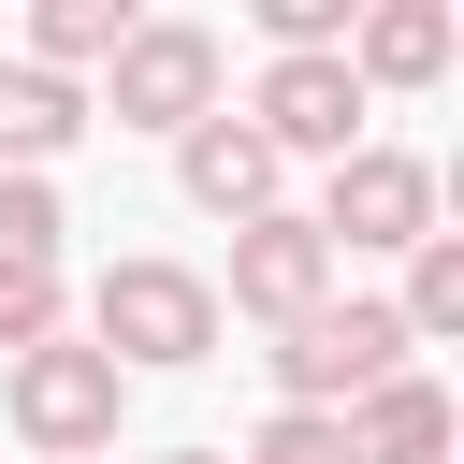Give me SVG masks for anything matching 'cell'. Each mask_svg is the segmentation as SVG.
<instances>
[{"label": "cell", "instance_id": "1", "mask_svg": "<svg viewBox=\"0 0 464 464\" xmlns=\"http://www.w3.org/2000/svg\"><path fill=\"white\" fill-rule=\"evenodd\" d=\"M72 319H87V348L116 362V377H188V362H218V290H203V261H160V246H130V261H102L87 290H72Z\"/></svg>", "mask_w": 464, "mask_h": 464}, {"label": "cell", "instance_id": "2", "mask_svg": "<svg viewBox=\"0 0 464 464\" xmlns=\"http://www.w3.org/2000/svg\"><path fill=\"white\" fill-rule=\"evenodd\" d=\"M0 420H14V450H29V464H102V450H116V420H130V377H116L87 334H44V348H14V362H0Z\"/></svg>", "mask_w": 464, "mask_h": 464}, {"label": "cell", "instance_id": "3", "mask_svg": "<svg viewBox=\"0 0 464 464\" xmlns=\"http://www.w3.org/2000/svg\"><path fill=\"white\" fill-rule=\"evenodd\" d=\"M261 362H276V406L348 420L377 377H406V319H392V290H334V304H319V319H290Z\"/></svg>", "mask_w": 464, "mask_h": 464}, {"label": "cell", "instance_id": "4", "mask_svg": "<svg viewBox=\"0 0 464 464\" xmlns=\"http://www.w3.org/2000/svg\"><path fill=\"white\" fill-rule=\"evenodd\" d=\"M218 72H232V44H218L203 14H130V44L102 58L87 130H102V116H116V130H188V116H218Z\"/></svg>", "mask_w": 464, "mask_h": 464}, {"label": "cell", "instance_id": "5", "mask_svg": "<svg viewBox=\"0 0 464 464\" xmlns=\"http://www.w3.org/2000/svg\"><path fill=\"white\" fill-rule=\"evenodd\" d=\"M304 232L334 246V261H406L420 232H435V160H406V145H348L334 174H319V203H304Z\"/></svg>", "mask_w": 464, "mask_h": 464}, {"label": "cell", "instance_id": "6", "mask_svg": "<svg viewBox=\"0 0 464 464\" xmlns=\"http://www.w3.org/2000/svg\"><path fill=\"white\" fill-rule=\"evenodd\" d=\"M334 276H348V261L304 232V203H276V218H246V232H232V276H203V290H218V319L290 334V319H319V304H334Z\"/></svg>", "mask_w": 464, "mask_h": 464}, {"label": "cell", "instance_id": "7", "mask_svg": "<svg viewBox=\"0 0 464 464\" xmlns=\"http://www.w3.org/2000/svg\"><path fill=\"white\" fill-rule=\"evenodd\" d=\"M246 130L276 145V160H348V145H377L362 130V87H348V44L334 58H261V87H246Z\"/></svg>", "mask_w": 464, "mask_h": 464}, {"label": "cell", "instance_id": "8", "mask_svg": "<svg viewBox=\"0 0 464 464\" xmlns=\"http://www.w3.org/2000/svg\"><path fill=\"white\" fill-rule=\"evenodd\" d=\"M174 188H188V218L246 232V218H276V203H290V160L218 102V116H188V130H174Z\"/></svg>", "mask_w": 464, "mask_h": 464}, {"label": "cell", "instance_id": "9", "mask_svg": "<svg viewBox=\"0 0 464 464\" xmlns=\"http://www.w3.org/2000/svg\"><path fill=\"white\" fill-rule=\"evenodd\" d=\"M450 58H464L450 0H362V14H348V87H362V102H377V87H450Z\"/></svg>", "mask_w": 464, "mask_h": 464}, {"label": "cell", "instance_id": "10", "mask_svg": "<svg viewBox=\"0 0 464 464\" xmlns=\"http://www.w3.org/2000/svg\"><path fill=\"white\" fill-rule=\"evenodd\" d=\"M450 435H464V420H450V392H435L420 362L348 406V464H450Z\"/></svg>", "mask_w": 464, "mask_h": 464}, {"label": "cell", "instance_id": "11", "mask_svg": "<svg viewBox=\"0 0 464 464\" xmlns=\"http://www.w3.org/2000/svg\"><path fill=\"white\" fill-rule=\"evenodd\" d=\"M72 145H87V87H58V72L0 58V174H58Z\"/></svg>", "mask_w": 464, "mask_h": 464}, {"label": "cell", "instance_id": "12", "mask_svg": "<svg viewBox=\"0 0 464 464\" xmlns=\"http://www.w3.org/2000/svg\"><path fill=\"white\" fill-rule=\"evenodd\" d=\"M116 44H130V0H44V14H29V72H58V87L102 72Z\"/></svg>", "mask_w": 464, "mask_h": 464}, {"label": "cell", "instance_id": "13", "mask_svg": "<svg viewBox=\"0 0 464 464\" xmlns=\"http://www.w3.org/2000/svg\"><path fill=\"white\" fill-rule=\"evenodd\" d=\"M392 319H406V348H450V334H464V232H420V246H406Z\"/></svg>", "mask_w": 464, "mask_h": 464}, {"label": "cell", "instance_id": "14", "mask_svg": "<svg viewBox=\"0 0 464 464\" xmlns=\"http://www.w3.org/2000/svg\"><path fill=\"white\" fill-rule=\"evenodd\" d=\"M58 174H0V276H29V261H58Z\"/></svg>", "mask_w": 464, "mask_h": 464}, {"label": "cell", "instance_id": "15", "mask_svg": "<svg viewBox=\"0 0 464 464\" xmlns=\"http://www.w3.org/2000/svg\"><path fill=\"white\" fill-rule=\"evenodd\" d=\"M44 334H72V276H58V261L0 276V362H14V348H44Z\"/></svg>", "mask_w": 464, "mask_h": 464}, {"label": "cell", "instance_id": "16", "mask_svg": "<svg viewBox=\"0 0 464 464\" xmlns=\"http://www.w3.org/2000/svg\"><path fill=\"white\" fill-rule=\"evenodd\" d=\"M232 464H348V420H319V406H261V435H246Z\"/></svg>", "mask_w": 464, "mask_h": 464}, {"label": "cell", "instance_id": "17", "mask_svg": "<svg viewBox=\"0 0 464 464\" xmlns=\"http://www.w3.org/2000/svg\"><path fill=\"white\" fill-rule=\"evenodd\" d=\"M160 464H232V450H160Z\"/></svg>", "mask_w": 464, "mask_h": 464}]
</instances>
